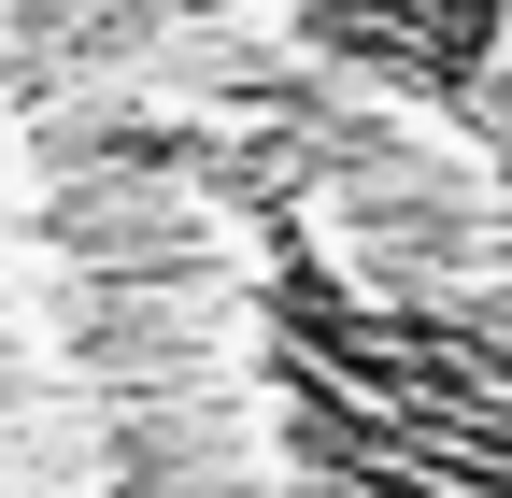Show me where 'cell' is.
Listing matches in <instances>:
<instances>
[{
    "instance_id": "1",
    "label": "cell",
    "mask_w": 512,
    "mask_h": 498,
    "mask_svg": "<svg viewBox=\"0 0 512 498\" xmlns=\"http://www.w3.org/2000/svg\"><path fill=\"white\" fill-rule=\"evenodd\" d=\"M313 498H512V285L456 314H299Z\"/></svg>"
}]
</instances>
